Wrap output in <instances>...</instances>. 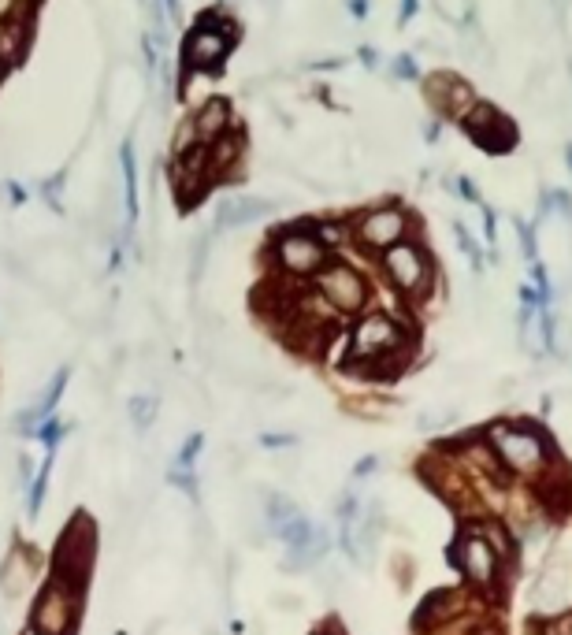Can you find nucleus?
I'll return each mask as SVG.
<instances>
[{
	"mask_svg": "<svg viewBox=\"0 0 572 635\" xmlns=\"http://www.w3.org/2000/svg\"><path fill=\"white\" fill-rule=\"evenodd\" d=\"M78 613H82V584L52 572L45 587L34 598L30 610V632L34 635H75Z\"/></svg>",
	"mask_w": 572,
	"mask_h": 635,
	"instance_id": "obj_1",
	"label": "nucleus"
},
{
	"mask_svg": "<svg viewBox=\"0 0 572 635\" xmlns=\"http://www.w3.org/2000/svg\"><path fill=\"white\" fill-rule=\"evenodd\" d=\"M275 264L294 279H316V272L331 260V249L316 238L312 223H298L290 231H279L272 242Z\"/></svg>",
	"mask_w": 572,
	"mask_h": 635,
	"instance_id": "obj_2",
	"label": "nucleus"
},
{
	"mask_svg": "<svg viewBox=\"0 0 572 635\" xmlns=\"http://www.w3.org/2000/svg\"><path fill=\"white\" fill-rule=\"evenodd\" d=\"M402 346H405L402 324L390 320V316H383V312L364 316L350 335V357L353 361H364V364L398 361V357H402Z\"/></svg>",
	"mask_w": 572,
	"mask_h": 635,
	"instance_id": "obj_3",
	"label": "nucleus"
},
{
	"mask_svg": "<svg viewBox=\"0 0 572 635\" xmlns=\"http://www.w3.org/2000/svg\"><path fill=\"white\" fill-rule=\"evenodd\" d=\"M379 257H383V272H387L390 286H394L398 294H405V298H420L431 286L435 264H431V257L424 253V246L413 242V238H402L398 246L383 249Z\"/></svg>",
	"mask_w": 572,
	"mask_h": 635,
	"instance_id": "obj_4",
	"label": "nucleus"
},
{
	"mask_svg": "<svg viewBox=\"0 0 572 635\" xmlns=\"http://www.w3.org/2000/svg\"><path fill=\"white\" fill-rule=\"evenodd\" d=\"M491 446L494 457L506 468L520 472V476H535L543 472L550 461H546V439L532 428H509V424H498L491 428Z\"/></svg>",
	"mask_w": 572,
	"mask_h": 635,
	"instance_id": "obj_5",
	"label": "nucleus"
},
{
	"mask_svg": "<svg viewBox=\"0 0 572 635\" xmlns=\"http://www.w3.org/2000/svg\"><path fill=\"white\" fill-rule=\"evenodd\" d=\"M316 294L342 316H353V312H361L368 305L364 275L357 268H350V264H342V260H327L324 268L316 272Z\"/></svg>",
	"mask_w": 572,
	"mask_h": 635,
	"instance_id": "obj_6",
	"label": "nucleus"
},
{
	"mask_svg": "<svg viewBox=\"0 0 572 635\" xmlns=\"http://www.w3.org/2000/svg\"><path fill=\"white\" fill-rule=\"evenodd\" d=\"M234 45V23H216L208 15L205 23L190 30V38L182 41V60L194 71H216L227 60Z\"/></svg>",
	"mask_w": 572,
	"mask_h": 635,
	"instance_id": "obj_7",
	"label": "nucleus"
},
{
	"mask_svg": "<svg viewBox=\"0 0 572 635\" xmlns=\"http://www.w3.org/2000/svg\"><path fill=\"white\" fill-rule=\"evenodd\" d=\"M353 238L361 242L364 253H383V249L398 246L402 238H409V212L402 205L368 208L353 227Z\"/></svg>",
	"mask_w": 572,
	"mask_h": 635,
	"instance_id": "obj_8",
	"label": "nucleus"
},
{
	"mask_svg": "<svg viewBox=\"0 0 572 635\" xmlns=\"http://www.w3.org/2000/svg\"><path fill=\"white\" fill-rule=\"evenodd\" d=\"M498 550L491 546V539L480 532V528H468L461 539H457V565L465 572V580H472L476 587L491 591L498 584Z\"/></svg>",
	"mask_w": 572,
	"mask_h": 635,
	"instance_id": "obj_9",
	"label": "nucleus"
},
{
	"mask_svg": "<svg viewBox=\"0 0 572 635\" xmlns=\"http://www.w3.org/2000/svg\"><path fill=\"white\" fill-rule=\"evenodd\" d=\"M461 123H465L468 138L480 145L483 153H509L513 142H517L513 123H509L498 108H491V104H476Z\"/></svg>",
	"mask_w": 572,
	"mask_h": 635,
	"instance_id": "obj_10",
	"label": "nucleus"
},
{
	"mask_svg": "<svg viewBox=\"0 0 572 635\" xmlns=\"http://www.w3.org/2000/svg\"><path fill=\"white\" fill-rule=\"evenodd\" d=\"M93 550H97V532H93V524H86V517H78L75 524L67 528L64 543H60L56 572L82 584V576H86L93 565Z\"/></svg>",
	"mask_w": 572,
	"mask_h": 635,
	"instance_id": "obj_11",
	"label": "nucleus"
},
{
	"mask_svg": "<svg viewBox=\"0 0 572 635\" xmlns=\"http://www.w3.org/2000/svg\"><path fill=\"white\" fill-rule=\"evenodd\" d=\"M428 97L439 104L446 116L457 119V123H461V119H465L468 112L480 104V101H476V90L468 86L465 78H457V75H435V78H431V82H428Z\"/></svg>",
	"mask_w": 572,
	"mask_h": 635,
	"instance_id": "obj_12",
	"label": "nucleus"
},
{
	"mask_svg": "<svg viewBox=\"0 0 572 635\" xmlns=\"http://www.w3.org/2000/svg\"><path fill=\"white\" fill-rule=\"evenodd\" d=\"M246 156V145H242V138L238 134H231V130H223L220 138H212V142L205 145V160H208V175H227V171L238 164Z\"/></svg>",
	"mask_w": 572,
	"mask_h": 635,
	"instance_id": "obj_13",
	"label": "nucleus"
},
{
	"mask_svg": "<svg viewBox=\"0 0 572 635\" xmlns=\"http://www.w3.org/2000/svg\"><path fill=\"white\" fill-rule=\"evenodd\" d=\"M268 212V201H260V197H227L216 212V223H220L223 231H234V227H246V223L260 220Z\"/></svg>",
	"mask_w": 572,
	"mask_h": 635,
	"instance_id": "obj_14",
	"label": "nucleus"
},
{
	"mask_svg": "<svg viewBox=\"0 0 572 635\" xmlns=\"http://www.w3.org/2000/svg\"><path fill=\"white\" fill-rule=\"evenodd\" d=\"M201 450H205V435L201 431H194L190 439L182 442V450L175 454V465H171V483H179V487H186V494L197 491V480H194V468H197V457H201Z\"/></svg>",
	"mask_w": 572,
	"mask_h": 635,
	"instance_id": "obj_15",
	"label": "nucleus"
},
{
	"mask_svg": "<svg viewBox=\"0 0 572 635\" xmlns=\"http://www.w3.org/2000/svg\"><path fill=\"white\" fill-rule=\"evenodd\" d=\"M26 41H30V23L26 19H0V64H19L26 52Z\"/></svg>",
	"mask_w": 572,
	"mask_h": 635,
	"instance_id": "obj_16",
	"label": "nucleus"
},
{
	"mask_svg": "<svg viewBox=\"0 0 572 635\" xmlns=\"http://www.w3.org/2000/svg\"><path fill=\"white\" fill-rule=\"evenodd\" d=\"M223 130H231V108H227V101L212 97V101L194 116V134L208 145L212 138H220Z\"/></svg>",
	"mask_w": 572,
	"mask_h": 635,
	"instance_id": "obj_17",
	"label": "nucleus"
},
{
	"mask_svg": "<svg viewBox=\"0 0 572 635\" xmlns=\"http://www.w3.org/2000/svg\"><path fill=\"white\" fill-rule=\"evenodd\" d=\"M119 164H123V197H127V220H138V171H134V156H130V142L123 145L119 153Z\"/></svg>",
	"mask_w": 572,
	"mask_h": 635,
	"instance_id": "obj_18",
	"label": "nucleus"
},
{
	"mask_svg": "<svg viewBox=\"0 0 572 635\" xmlns=\"http://www.w3.org/2000/svg\"><path fill=\"white\" fill-rule=\"evenodd\" d=\"M461 610V598H457V591H435V595L424 602V613H420V624L428 621H442V617H454V613Z\"/></svg>",
	"mask_w": 572,
	"mask_h": 635,
	"instance_id": "obj_19",
	"label": "nucleus"
},
{
	"mask_svg": "<svg viewBox=\"0 0 572 635\" xmlns=\"http://www.w3.org/2000/svg\"><path fill=\"white\" fill-rule=\"evenodd\" d=\"M156 409H160V402L156 398H149V394H142V398H134L130 402V424L138 431H149L156 420Z\"/></svg>",
	"mask_w": 572,
	"mask_h": 635,
	"instance_id": "obj_20",
	"label": "nucleus"
},
{
	"mask_svg": "<svg viewBox=\"0 0 572 635\" xmlns=\"http://www.w3.org/2000/svg\"><path fill=\"white\" fill-rule=\"evenodd\" d=\"M49 476H52V450L45 454V465L38 468V476L30 483V517L41 513V502H45V491H49Z\"/></svg>",
	"mask_w": 572,
	"mask_h": 635,
	"instance_id": "obj_21",
	"label": "nucleus"
},
{
	"mask_svg": "<svg viewBox=\"0 0 572 635\" xmlns=\"http://www.w3.org/2000/svg\"><path fill=\"white\" fill-rule=\"evenodd\" d=\"M312 231H316V238L324 242L327 249H335V246H342L346 242V223H335V220H324V223H312Z\"/></svg>",
	"mask_w": 572,
	"mask_h": 635,
	"instance_id": "obj_22",
	"label": "nucleus"
},
{
	"mask_svg": "<svg viewBox=\"0 0 572 635\" xmlns=\"http://www.w3.org/2000/svg\"><path fill=\"white\" fill-rule=\"evenodd\" d=\"M34 435H38V439L45 442V450H56V442H60V439L67 435V424H60L56 416H45V420L38 424V431H34Z\"/></svg>",
	"mask_w": 572,
	"mask_h": 635,
	"instance_id": "obj_23",
	"label": "nucleus"
},
{
	"mask_svg": "<svg viewBox=\"0 0 572 635\" xmlns=\"http://www.w3.org/2000/svg\"><path fill=\"white\" fill-rule=\"evenodd\" d=\"M398 75H405V78H413V75H416V67L409 64V56H402V64H398Z\"/></svg>",
	"mask_w": 572,
	"mask_h": 635,
	"instance_id": "obj_24",
	"label": "nucleus"
},
{
	"mask_svg": "<svg viewBox=\"0 0 572 635\" xmlns=\"http://www.w3.org/2000/svg\"><path fill=\"white\" fill-rule=\"evenodd\" d=\"M416 12V0H405V12H402V23H405V19H409V15H413Z\"/></svg>",
	"mask_w": 572,
	"mask_h": 635,
	"instance_id": "obj_25",
	"label": "nucleus"
},
{
	"mask_svg": "<svg viewBox=\"0 0 572 635\" xmlns=\"http://www.w3.org/2000/svg\"><path fill=\"white\" fill-rule=\"evenodd\" d=\"M558 635H572V617H569V621L558 624Z\"/></svg>",
	"mask_w": 572,
	"mask_h": 635,
	"instance_id": "obj_26",
	"label": "nucleus"
},
{
	"mask_svg": "<svg viewBox=\"0 0 572 635\" xmlns=\"http://www.w3.org/2000/svg\"><path fill=\"white\" fill-rule=\"evenodd\" d=\"M350 8H353V15H364V0H353Z\"/></svg>",
	"mask_w": 572,
	"mask_h": 635,
	"instance_id": "obj_27",
	"label": "nucleus"
},
{
	"mask_svg": "<svg viewBox=\"0 0 572 635\" xmlns=\"http://www.w3.org/2000/svg\"><path fill=\"white\" fill-rule=\"evenodd\" d=\"M569 168H572V149H569Z\"/></svg>",
	"mask_w": 572,
	"mask_h": 635,
	"instance_id": "obj_28",
	"label": "nucleus"
},
{
	"mask_svg": "<svg viewBox=\"0 0 572 635\" xmlns=\"http://www.w3.org/2000/svg\"><path fill=\"white\" fill-rule=\"evenodd\" d=\"M0 75H4V64H0Z\"/></svg>",
	"mask_w": 572,
	"mask_h": 635,
	"instance_id": "obj_29",
	"label": "nucleus"
},
{
	"mask_svg": "<svg viewBox=\"0 0 572 635\" xmlns=\"http://www.w3.org/2000/svg\"><path fill=\"white\" fill-rule=\"evenodd\" d=\"M26 635H34V632H26Z\"/></svg>",
	"mask_w": 572,
	"mask_h": 635,
	"instance_id": "obj_30",
	"label": "nucleus"
}]
</instances>
